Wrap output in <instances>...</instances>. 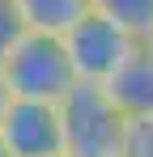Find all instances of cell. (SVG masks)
I'll list each match as a JSON object with an SVG mask.
<instances>
[{
    "label": "cell",
    "mask_w": 153,
    "mask_h": 157,
    "mask_svg": "<svg viewBox=\"0 0 153 157\" xmlns=\"http://www.w3.org/2000/svg\"><path fill=\"white\" fill-rule=\"evenodd\" d=\"M102 17H111L115 26H124L132 38H149L153 34V0H94Z\"/></svg>",
    "instance_id": "obj_7"
},
{
    "label": "cell",
    "mask_w": 153,
    "mask_h": 157,
    "mask_svg": "<svg viewBox=\"0 0 153 157\" xmlns=\"http://www.w3.org/2000/svg\"><path fill=\"white\" fill-rule=\"evenodd\" d=\"M22 34H26V21L17 13V0H0V59L17 47Z\"/></svg>",
    "instance_id": "obj_9"
},
{
    "label": "cell",
    "mask_w": 153,
    "mask_h": 157,
    "mask_svg": "<svg viewBox=\"0 0 153 157\" xmlns=\"http://www.w3.org/2000/svg\"><path fill=\"white\" fill-rule=\"evenodd\" d=\"M9 102H13V94H9V85H4V77H0V119H4V110H9Z\"/></svg>",
    "instance_id": "obj_10"
},
{
    "label": "cell",
    "mask_w": 153,
    "mask_h": 157,
    "mask_svg": "<svg viewBox=\"0 0 153 157\" xmlns=\"http://www.w3.org/2000/svg\"><path fill=\"white\" fill-rule=\"evenodd\" d=\"M60 123H64V153L68 157H124V110L106 98L102 85L76 81L68 98L60 102Z\"/></svg>",
    "instance_id": "obj_2"
},
{
    "label": "cell",
    "mask_w": 153,
    "mask_h": 157,
    "mask_svg": "<svg viewBox=\"0 0 153 157\" xmlns=\"http://www.w3.org/2000/svg\"><path fill=\"white\" fill-rule=\"evenodd\" d=\"M145 43H149V51H153V34H149V38H145Z\"/></svg>",
    "instance_id": "obj_12"
},
{
    "label": "cell",
    "mask_w": 153,
    "mask_h": 157,
    "mask_svg": "<svg viewBox=\"0 0 153 157\" xmlns=\"http://www.w3.org/2000/svg\"><path fill=\"white\" fill-rule=\"evenodd\" d=\"M0 140L13 157H55L64 153V123L60 102H34L13 98L0 119Z\"/></svg>",
    "instance_id": "obj_4"
},
{
    "label": "cell",
    "mask_w": 153,
    "mask_h": 157,
    "mask_svg": "<svg viewBox=\"0 0 153 157\" xmlns=\"http://www.w3.org/2000/svg\"><path fill=\"white\" fill-rule=\"evenodd\" d=\"M0 157H13V153H9V149H4V140H0Z\"/></svg>",
    "instance_id": "obj_11"
},
{
    "label": "cell",
    "mask_w": 153,
    "mask_h": 157,
    "mask_svg": "<svg viewBox=\"0 0 153 157\" xmlns=\"http://www.w3.org/2000/svg\"><path fill=\"white\" fill-rule=\"evenodd\" d=\"M64 51H68V64H73L76 81L85 85H106L115 77V68L124 64L128 55L136 51L140 38H132L124 26H115L111 17H102L98 9H89L76 26H68L64 34Z\"/></svg>",
    "instance_id": "obj_3"
},
{
    "label": "cell",
    "mask_w": 153,
    "mask_h": 157,
    "mask_svg": "<svg viewBox=\"0 0 153 157\" xmlns=\"http://www.w3.org/2000/svg\"><path fill=\"white\" fill-rule=\"evenodd\" d=\"M124 157H153V115H145V119H128Z\"/></svg>",
    "instance_id": "obj_8"
},
{
    "label": "cell",
    "mask_w": 153,
    "mask_h": 157,
    "mask_svg": "<svg viewBox=\"0 0 153 157\" xmlns=\"http://www.w3.org/2000/svg\"><path fill=\"white\" fill-rule=\"evenodd\" d=\"M89 9H94V0H17L26 30H38V34H64Z\"/></svg>",
    "instance_id": "obj_6"
},
{
    "label": "cell",
    "mask_w": 153,
    "mask_h": 157,
    "mask_svg": "<svg viewBox=\"0 0 153 157\" xmlns=\"http://www.w3.org/2000/svg\"><path fill=\"white\" fill-rule=\"evenodd\" d=\"M106 98L124 110V119H145L153 115V51L149 43H136V51L115 68V77L102 85Z\"/></svg>",
    "instance_id": "obj_5"
},
{
    "label": "cell",
    "mask_w": 153,
    "mask_h": 157,
    "mask_svg": "<svg viewBox=\"0 0 153 157\" xmlns=\"http://www.w3.org/2000/svg\"><path fill=\"white\" fill-rule=\"evenodd\" d=\"M55 157H68V153H55Z\"/></svg>",
    "instance_id": "obj_13"
},
{
    "label": "cell",
    "mask_w": 153,
    "mask_h": 157,
    "mask_svg": "<svg viewBox=\"0 0 153 157\" xmlns=\"http://www.w3.org/2000/svg\"><path fill=\"white\" fill-rule=\"evenodd\" d=\"M0 77L13 98H34V102H64L68 89L76 85L64 38L38 30H26L17 38V47L0 59Z\"/></svg>",
    "instance_id": "obj_1"
}]
</instances>
